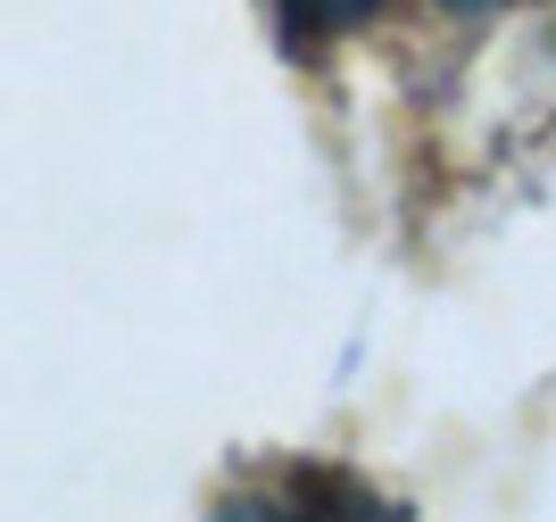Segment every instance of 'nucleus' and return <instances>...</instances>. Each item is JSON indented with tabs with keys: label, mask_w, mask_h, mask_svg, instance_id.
Wrapping results in <instances>:
<instances>
[{
	"label": "nucleus",
	"mask_w": 556,
	"mask_h": 522,
	"mask_svg": "<svg viewBox=\"0 0 556 522\" xmlns=\"http://www.w3.org/2000/svg\"><path fill=\"white\" fill-rule=\"evenodd\" d=\"M382 0H275V17H282V34H349V25H366Z\"/></svg>",
	"instance_id": "1"
},
{
	"label": "nucleus",
	"mask_w": 556,
	"mask_h": 522,
	"mask_svg": "<svg viewBox=\"0 0 556 522\" xmlns=\"http://www.w3.org/2000/svg\"><path fill=\"white\" fill-rule=\"evenodd\" d=\"M448 9H498V0H448Z\"/></svg>",
	"instance_id": "2"
}]
</instances>
